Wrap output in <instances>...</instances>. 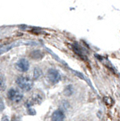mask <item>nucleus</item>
Instances as JSON below:
<instances>
[{
	"label": "nucleus",
	"mask_w": 120,
	"mask_h": 121,
	"mask_svg": "<svg viewBox=\"0 0 120 121\" xmlns=\"http://www.w3.org/2000/svg\"><path fill=\"white\" fill-rule=\"evenodd\" d=\"M47 79L50 83L56 84L61 80V74L58 70L55 69H49L47 72Z\"/></svg>",
	"instance_id": "7ed1b4c3"
},
{
	"label": "nucleus",
	"mask_w": 120,
	"mask_h": 121,
	"mask_svg": "<svg viewBox=\"0 0 120 121\" xmlns=\"http://www.w3.org/2000/svg\"><path fill=\"white\" fill-rule=\"evenodd\" d=\"M5 108V104H4V101L0 98V112H2Z\"/></svg>",
	"instance_id": "f8f14e48"
},
{
	"label": "nucleus",
	"mask_w": 120,
	"mask_h": 121,
	"mask_svg": "<svg viewBox=\"0 0 120 121\" xmlns=\"http://www.w3.org/2000/svg\"><path fill=\"white\" fill-rule=\"evenodd\" d=\"M7 97L10 101L17 104L22 101L24 96L19 90H16L14 88H10L7 91Z\"/></svg>",
	"instance_id": "f03ea898"
},
{
	"label": "nucleus",
	"mask_w": 120,
	"mask_h": 121,
	"mask_svg": "<svg viewBox=\"0 0 120 121\" xmlns=\"http://www.w3.org/2000/svg\"><path fill=\"white\" fill-rule=\"evenodd\" d=\"M6 88V78L3 76H0V90H4Z\"/></svg>",
	"instance_id": "1a4fd4ad"
},
{
	"label": "nucleus",
	"mask_w": 120,
	"mask_h": 121,
	"mask_svg": "<svg viewBox=\"0 0 120 121\" xmlns=\"http://www.w3.org/2000/svg\"><path fill=\"white\" fill-rule=\"evenodd\" d=\"M43 98H44V96H43L42 92L40 93H34L33 96L31 97V100H28V103H29V107H31L32 105H33L34 104H40L41 101L43 100Z\"/></svg>",
	"instance_id": "39448f33"
},
{
	"label": "nucleus",
	"mask_w": 120,
	"mask_h": 121,
	"mask_svg": "<svg viewBox=\"0 0 120 121\" xmlns=\"http://www.w3.org/2000/svg\"><path fill=\"white\" fill-rule=\"evenodd\" d=\"M64 118L65 114L60 109L55 110L51 115V121H63Z\"/></svg>",
	"instance_id": "423d86ee"
},
{
	"label": "nucleus",
	"mask_w": 120,
	"mask_h": 121,
	"mask_svg": "<svg viewBox=\"0 0 120 121\" xmlns=\"http://www.w3.org/2000/svg\"><path fill=\"white\" fill-rule=\"evenodd\" d=\"M72 93H73V90H72L71 86H66L65 89V90H64V94L66 96H70Z\"/></svg>",
	"instance_id": "9b49d317"
},
{
	"label": "nucleus",
	"mask_w": 120,
	"mask_h": 121,
	"mask_svg": "<svg viewBox=\"0 0 120 121\" xmlns=\"http://www.w3.org/2000/svg\"><path fill=\"white\" fill-rule=\"evenodd\" d=\"M2 121H10V120L7 116H4L2 118Z\"/></svg>",
	"instance_id": "ddd939ff"
},
{
	"label": "nucleus",
	"mask_w": 120,
	"mask_h": 121,
	"mask_svg": "<svg viewBox=\"0 0 120 121\" xmlns=\"http://www.w3.org/2000/svg\"><path fill=\"white\" fill-rule=\"evenodd\" d=\"M42 76V70L39 67H35L33 70V79H39Z\"/></svg>",
	"instance_id": "6e6552de"
},
{
	"label": "nucleus",
	"mask_w": 120,
	"mask_h": 121,
	"mask_svg": "<svg viewBox=\"0 0 120 121\" xmlns=\"http://www.w3.org/2000/svg\"><path fill=\"white\" fill-rule=\"evenodd\" d=\"M15 67L18 71L21 73L27 72L29 69V62L26 59H20L17 61L15 64Z\"/></svg>",
	"instance_id": "20e7f679"
},
{
	"label": "nucleus",
	"mask_w": 120,
	"mask_h": 121,
	"mask_svg": "<svg viewBox=\"0 0 120 121\" xmlns=\"http://www.w3.org/2000/svg\"><path fill=\"white\" fill-rule=\"evenodd\" d=\"M16 85L18 86L21 90L29 92L33 87V80L26 75H21L18 76L15 80Z\"/></svg>",
	"instance_id": "f257e3e1"
},
{
	"label": "nucleus",
	"mask_w": 120,
	"mask_h": 121,
	"mask_svg": "<svg viewBox=\"0 0 120 121\" xmlns=\"http://www.w3.org/2000/svg\"><path fill=\"white\" fill-rule=\"evenodd\" d=\"M29 57L35 60H39L44 57V53L40 50H33L29 53Z\"/></svg>",
	"instance_id": "0eeeda50"
},
{
	"label": "nucleus",
	"mask_w": 120,
	"mask_h": 121,
	"mask_svg": "<svg viewBox=\"0 0 120 121\" xmlns=\"http://www.w3.org/2000/svg\"><path fill=\"white\" fill-rule=\"evenodd\" d=\"M13 47V45H6V46L0 47V55L5 53V52L9 51V50H10Z\"/></svg>",
	"instance_id": "9d476101"
}]
</instances>
